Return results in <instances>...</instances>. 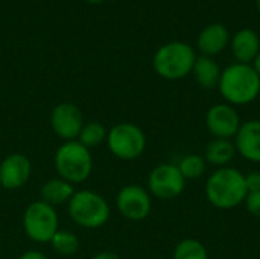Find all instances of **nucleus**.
<instances>
[{
  "mask_svg": "<svg viewBox=\"0 0 260 259\" xmlns=\"http://www.w3.org/2000/svg\"><path fill=\"white\" fill-rule=\"evenodd\" d=\"M253 67H254V70L257 72V75L260 76V52H259V55L256 56V60L253 61Z\"/></svg>",
  "mask_w": 260,
  "mask_h": 259,
  "instance_id": "obj_27",
  "label": "nucleus"
},
{
  "mask_svg": "<svg viewBox=\"0 0 260 259\" xmlns=\"http://www.w3.org/2000/svg\"><path fill=\"white\" fill-rule=\"evenodd\" d=\"M53 163L58 177L72 185L85 182L93 171V156L90 150L78 140H69L59 145Z\"/></svg>",
  "mask_w": 260,
  "mask_h": 259,
  "instance_id": "obj_4",
  "label": "nucleus"
},
{
  "mask_svg": "<svg viewBox=\"0 0 260 259\" xmlns=\"http://www.w3.org/2000/svg\"><path fill=\"white\" fill-rule=\"evenodd\" d=\"M69 217L75 224L84 229H99L110 220L111 209L105 197L94 191H75L67 203Z\"/></svg>",
  "mask_w": 260,
  "mask_h": 259,
  "instance_id": "obj_3",
  "label": "nucleus"
},
{
  "mask_svg": "<svg viewBox=\"0 0 260 259\" xmlns=\"http://www.w3.org/2000/svg\"><path fill=\"white\" fill-rule=\"evenodd\" d=\"M23 229L34 243H50L53 235L59 231L56 209L43 200L32 202L23 214Z\"/></svg>",
  "mask_w": 260,
  "mask_h": 259,
  "instance_id": "obj_7",
  "label": "nucleus"
},
{
  "mask_svg": "<svg viewBox=\"0 0 260 259\" xmlns=\"http://www.w3.org/2000/svg\"><path fill=\"white\" fill-rule=\"evenodd\" d=\"M50 246L53 252L59 256H72L78 252L79 249V240L78 237L67 231V229H59L53 238L50 240Z\"/></svg>",
  "mask_w": 260,
  "mask_h": 259,
  "instance_id": "obj_20",
  "label": "nucleus"
},
{
  "mask_svg": "<svg viewBox=\"0 0 260 259\" xmlns=\"http://www.w3.org/2000/svg\"><path fill=\"white\" fill-rule=\"evenodd\" d=\"M218 89L227 104L233 107L248 105L259 98L260 76L253 64L233 63L222 70Z\"/></svg>",
  "mask_w": 260,
  "mask_h": 259,
  "instance_id": "obj_2",
  "label": "nucleus"
},
{
  "mask_svg": "<svg viewBox=\"0 0 260 259\" xmlns=\"http://www.w3.org/2000/svg\"><path fill=\"white\" fill-rule=\"evenodd\" d=\"M186 188V179L175 163L157 165L148 176V192L158 200L178 198Z\"/></svg>",
  "mask_w": 260,
  "mask_h": 259,
  "instance_id": "obj_8",
  "label": "nucleus"
},
{
  "mask_svg": "<svg viewBox=\"0 0 260 259\" xmlns=\"http://www.w3.org/2000/svg\"><path fill=\"white\" fill-rule=\"evenodd\" d=\"M172 259H209V252L200 240L184 238L174 247Z\"/></svg>",
  "mask_w": 260,
  "mask_h": 259,
  "instance_id": "obj_19",
  "label": "nucleus"
},
{
  "mask_svg": "<svg viewBox=\"0 0 260 259\" xmlns=\"http://www.w3.org/2000/svg\"><path fill=\"white\" fill-rule=\"evenodd\" d=\"M236 147L235 142L230 139H216L213 137L204 148V160L207 165L216 166L218 168H225L229 166L233 159L236 157Z\"/></svg>",
  "mask_w": 260,
  "mask_h": 259,
  "instance_id": "obj_16",
  "label": "nucleus"
},
{
  "mask_svg": "<svg viewBox=\"0 0 260 259\" xmlns=\"http://www.w3.org/2000/svg\"><path fill=\"white\" fill-rule=\"evenodd\" d=\"M32 163L27 156L12 153L0 162V186L8 191L23 188L30 177Z\"/></svg>",
  "mask_w": 260,
  "mask_h": 259,
  "instance_id": "obj_12",
  "label": "nucleus"
},
{
  "mask_svg": "<svg viewBox=\"0 0 260 259\" xmlns=\"http://www.w3.org/2000/svg\"><path fill=\"white\" fill-rule=\"evenodd\" d=\"M91 259H122L117 253L114 252H101V253H96Z\"/></svg>",
  "mask_w": 260,
  "mask_h": 259,
  "instance_id": "obj_26",
  "label": "nucleus"
},
{
  "mask_svg": "<svg viewBox=\"0 0 260 259\" xmlns=\"http://www.w3.org/2000/svg\"><path fill=\"white\" fill-rule=\"evenodd\" d=\"M18 259H49L43 252L40 250H27L24 252Z\"/></svg>",
  "mask_w": 260,
  "mask_h": 259,
  "instance_id": "obj_25",
  "label": "nucleus"
},
{
  "mask_svg": "<svg viewBox=\"0 0 260 259\" xmlns=\"http://www.w3.org/2000/svg\"><path fill=\"white\" fill-rule=\"evenodd\" d=\"M230 44V32L229 27L222 23H213L201 29L197 37V47L201 55L215 56L221 53Z\"/></svg>",
  "mask_w": 260,
  "mask_h": 259,
  "instance_id": "obj_14",
  "label": "nucleus"
},
{
  "mask_svg": "<svg viewBox=\"0 0 260 259\" xmlns=\"http://www.w3.org/2000/svg\"><path fill=\"white\" fill-rule=\"evenodd\" d=\"M73 194H75V189L72 183L62 180L61 177H55L43 183L40 189V197H41L40 200L55 208L58 205L69 203Z\"/></svg>",
  "mask_w": 260,
  "mask_h": 259,
  "instance_id": "obj_18",
  "label": "nucleus"
},
{
  "mask_svg": "<svg viewBox=\"0 0 260 259\" xmlns=\"http://www.w3.org/2000/svg\"><path fill=\"white\" fill-rule=\"evenodd\" d=\"M84 124L82 111L72 102H61L50 113L52 130L64 142L78 140Z\"/></svg>",
  "mask_w": 260,
  "mask_h": 259,
  "instance_id": "obj_11",
  "label": "nucleus"
},
{
  "mask_svg": "<svg viewBox=\"0 0 260 259\" xmlns=\"http://www.w3.org/2000/svg\"><path fill=\"white\" fill-rule=\"evenodd\" d=\"M257 11H259L260 14V0H257Z\"/></svg>",
  "mask_w": 260,
  "mask_h": 259,
  "instance_id": "obj_29",
  "label": "nucleus"
},
{
  "mask_svg": "<svg viewBox=\"0 0 260 259\" xmlns=\"http://www.w3.org/2000/svg\"><path fill=\"white\" fill-rule=\"evenodd\" d=\"M204 194L207 202L216 209L238 208L248 195L245 174L232 166L218 168L207 177Z\"/></svg>",
  "mask_w": 260,
  "mask_h": 259,
  "instance_id": "obj_1",
  "label": "nucleus"
},
{
  "mask_svg": "<svg viewBox=\"0 0 260 259\" xmlns=\"http://www.w3.org/2000/svg\"><path fill=\"white\" fill-rule=\"evenodd\" d=\"M110 153L120 160H136L146 150V136L143 130L133 122H119L107 134Z\"/></svg>",
  "mask_w": 260,
  "mask_h": 259,
  "instance_id": "obj_6",
  "label": "nucleus"
},
{
  "mask_svg": "<svg viewBox=\"0 0 260 259\" xmlns=\"http://www.w3.org/2000/svg\"><path fill=\"white\" fill-rule=\"evenodd\" d=\"M177 166L186 180H195L206 172L207 163L201 154H186L180 159Z\"/></svg>",
  "mask_w": 260,
  "mask_h": 259,
  "instance_id": "obj_22",
  "label": "nucleus"
},
{
  "mask_svg": "<svg viewBox=\"0 0 260 259\" xmlns=\"http://www.w3.org/2000/svg\"><path fill=\"white\" fill-rule=\"evenodd\" d=\"M221 67L219 64L215 61V58L212 56H197L193 69H192V75L195 78V82L206 90H212V89H218L219 79H221Z\"/></svg>",
  "mask_w": 260,
  "mask_h": 259,
  "instance_id": "obj_17",
  "label": "nucleus"
},
{
  "mask_svg": "<svg viewBox=\"0 0 260 259\" xmlns=\"http://www.w3.org/2000/svg\"><path fill=\"white\" fill-rule=\"evenodd\" d=\"M207 131L216 139H230L233 140L242 121L236 110V107L219 102L212 105L204 118Z\"/></svg>",
  "mask_w": 260,
  "mask_h": 259,
  "instance_id": "obj_10",
  "label": "nucleus"
},
{
  "mask_svg": "<svg viewBox=\"0 0 260 259\" xmlns=\"http://www.w3.org/2000/svg\"><path fill=\"white\" fill-rule=\"evenodd\" d=\"M245 208L247 211L256 217V218H260V191H256V192H248L247 198H245Z\"/></svg>",
  "mask_w": 260,
  "mask_h": 259,
  "instance_id": "obj_23",
  "label": "nucleus"
},
{
  "mask_svg": "<svg viewBox=\"0 0 260 259\" xmlns=\"http://www.w3.org/2000/svg\"><path fill=\"white\" fill-rule=\"evenodd\" d=\"M87 2H90V3H101L102 0H87Z\"/></svg>",
  "mask_w": 260,
  "mask_h": 259,
  "instance_id": "obj_28",
  "label": "nucleus"
},
{
  "mask_svg": "<svg viewBox=\"0 0 260 259\" xmlns=\"http://www.w3.org/2000/svg\"><path fill=\"white\" fill-rule=\"evenodd\" d=\"M245 185L248 192L260 191V171H251L245 174Z\"/></svg>",
  "mask_w": 260,
  "mask_h": 259,
  "instance_id": "obj_24",
  "label": "nucleus"
},
{
  "mask_svg": "<svg viewBox=\"0 0 260 259\" xmlns=\"http://www.w3.org/2000/svg\"><path fill=\"white\" fill-rule=\"evenodd\" d=\"M107 134H108V130L101 122L90 121V122L84 124V127H82V130H81V133L78 136V142L90 150V148L98 147L102 142H105Z\"/></svg>",
  "mask_w": 260,
  "mask_h": 259,
  "instance_id": "obj_21",
  "label": "nucleus"
},
{
  "mask_svg": "<svg viewBox=\"0 0 260 259\" xmlns=\"http://www.w3.org/2000/svg\"><path fill=\"white\" fill-rule=\"evenodd\" d=\"M195 60L197 53L190 44L184 41H171L155 52L152 64L161 78L177 81L192 73Z\"/></svg>",
  "mask_w": 260,
  "mask_h": 259,
  "instance_id": "obj_5",
  "label": "nucleus"
},
{
  "mask_svg": "<svg viewBox=\"0 0 260 259\" xmlns=\"http://www.w3.org/2000/svg\"><path fill=\"white\" fill-rule=\"evenodd\" d=\"M233 142L241 157L253 163H260V119L242 122Z\"/></svg>",
  "mask_w": 260,
  "mask_h": 259,
  "instance_id": "obj_13",
  "label": "nucleus"
},
{
  "mask_svg": "<svg viewBox=\"0 0 260 259\" xmlns=\"http://www.w3.org/2000/svg\"><path fill=\"white\" fill-rule=\"evenodd\" d=\"M230 47L236 63L251 64L260 52L259 34L251 27L239 29L230 38Z\"/></svg>",
  "mask_w": 260,
  "mask_h": 259,
  "instance_id": "obj_15",
  "label": "nucleus"
},
{
  "mask_svg": "<svg viewBox=\"0 0 260 259\" xmlns=\"http://www.w3.org/2000/svg\"><path fill=\"white\" fill-rule=\"evenodd\" d=\"M116 208L119 214L128 221H143L149 217L152 209V197L146 188L140 185L123 186L116 197Z\"/></svg>",
  "mask_w": 260,
  "mask_h": 259,
  "instance_id": "obj_9",
  "label": "nucleus"
}]
</instances>
